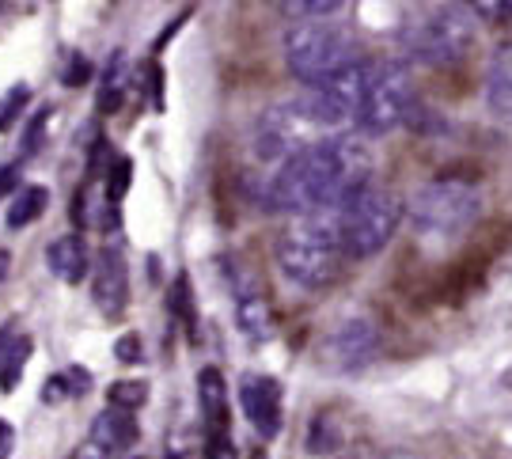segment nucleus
Segmentation results:
<instances>
[{"mask_svg":"<svg viewBox=\"0 0 512 459\" xmlns=\"http://www.w3.org/2000/svg\"><path fill=\"white\" fill-rule=\"evenodd\" d=\"M399 46L418 65H456L475 46V12L463 4L418 8L399 31Z\"/></svg>","mask_w":512,"mask_h":459,"instance_id":"3","label":"nucleus"},{"mask_svg":"<svg viewBox=\"0 0 512 459\" xmlns=\"http://www.w3.org/2000/svg\"><path fill=\"white\" fill-rule=\"evenodd\" d=\"M92 80V61L84 54H69V65H65V73H61V84L65 88H80V84H88Z\"/></svg>","mask_w":512,"mask_h":459,"instance_id":"25","label":"nucleus"},{"mask_svg":"<svg viewBox=\"0 0 512 459\" xmlns=\"http://www.w3.org/2000/svg\"><path fill=\"white\" fill-rule=\"evenodd\" d=\"M342 448V425L330 414H315V422L308 429V452L311 456H330Z\"/></svg>","mask_w":512,"mask_h":459,"instance_id":"20","label":"nucleus"},{"mask_svg":"<svg viewBox=\"0 0 512 459\" xmlns=\"http://www.w3.org/2000/svg\"><path fill=\"white\" fill-rule=\"evenodd\" d=\"M239 403L247 422L255 425V433L262 441H274L281 433V418H285V406H281V384L274 376H243L239 384Z\"/></svg>","mask_w":512,"mask_h":459,"instance_id":"9","label":"nucleus"},{"mask_svg":"<svg viewBox=\"0 0 512 459\" xmlns=\"http://www.w3.org/2000/svg\"><path fill=\"white\" fill-rule=\"evenodd\" d=\"M167 312L175 319H183V327L190 331V338H198V312H194V289H190V277L179 274L171 281V293H167Z\"/></svg>","mask_w":512,"mask_h":459,"instance_id":"19","label":"nucleus"},{"mask_svg":"<svg viewBox=\"0 0 512 459\" xmlns=\"http://www.w3.org/2000/svg\"><path fill=\"white\" fill-rule=\"evenodd\" d=\"M148 80H152V84H148V88H152V107L164 111V69H160V65H148Z\"/></svg>","mask_w":512,"mask_h":459,"instance_id":"30","label":"nucleus"},{"mask_svg":"<svg viewBox=\"0 0 512 459\" xmlns=\"http://www.w3.org/2000/svg\"><path fill=\"white\" fill-rule=\"evenodd\" d=\"M251 459H270V456H266V448H255V452H251Z\"/></svg>","mask_w":512,"mask_h":459,"instance_id":"37","label":"nucleus"},{"mask_svg":"<svg viewBox=\"0 0 512 459\" xmlns=\"http://www.w3.org/2000/svg\"><path fill=\"white\" fill-rule=\"evenodd\" d=\"M285 61H289V73L308 84V88H319L334 76L357 65L353 57V35L338 19H296L293 27L285 31Z\"/></svg>","mask_w":512,"mask_h":459,"instance_id":"4","label":"nucleus"},{"mask_svg":"<svg viewBox=\"0 0 512 459\" xmlns=\"http://www.w3.org/2000/svg\"><path fill=\"white\" fill-rule=\"evenodd\" d=\"M202 459H239L236 441H232V433H217V437H205V452H202Z\"/></svg>","mask_w":512,"mask_h":459,"instance_id":"28","label":"nucleus"},{"mask_svg":"<svg viewBox=\"0 0 512 459\" xmlns=\"http://www.w3.org/2000/svg\"><path fill=\"white\" fill-rule=\"evenodd\" d=\"M186 19H190V8H186V12H183V16H179V19H171V23H167L164 31H160V38H156V46H152V50H156V54H160V50H164V46H167V42H171V38L179 35V27H183Z\"/></svg>","mask_w":512,"mask_h":459,"instance_id":"33","label":"nucleus"},{"mask_svg":"<svg viewBox=\"0 0 512 459\" xmlns=\"http://www.w3.org/2000/svg\"><path fill=\"white\" fill-rule=\"evenodd\" d=\"M50 114H54V107H42V111H35V118L27 122V129H23V156H35L38 148H42V137H46V126H50Z\"/></svg>","mask_w":512,"mask_h":459,"instance_id":"24","label":"nucleus"},{"mask_svg":"<svg viewBox=\"0 0 512 459\" xmlns=\"http://www.w3.org/2000/svg\"><path fill=\"white\" fill-rule=\"evenodd\" d=\"M346 243L338 209L296 217L277 239V266L300 289H327L346 270Z\"/></svg>","mask_w":512,"mask_h":459,"instance_id":"2","label":"nucleus"},{"mask_svg":"<svg viewBox=\"0 0 512 459\" xmlns=\"http://www.w3.org/2000/svg\"><path fill=\"white\" fill-rule=\"evenodd\" d=\"M114 357L122 361V365H141V357H145V346H141V334H122L118 342H114Z\"/></svg>","mask_w":512,"mask_h":459,"instance_id":"27","label":"nucleus"},{"mask_svg":"<svg viewBox=\"0 0 512 459\" xmlns=\"http://www.w3.org/2000/svg\"><path fill=\"white\" fill-rule=\"evenodd\" d=\"M482 213V194L471 179L440 175L433 183L414 190L410 198V221L425 239H456L463 236Z\"/></svg>","mask_w":512,"mask_h":459,"instance_id":"5","label":"nucleus"},{"mask_svg":"<svg viewBox=\"0 0 512 459\" xmlns=\"http://www.w3.org/2000/svg\"><path fill=\"white\" fill-rule=\"evenodd\" d=\"M338 221H342V243H346L349 258H372L376 251H384L395 228L403 221V198L395 190L368 183L361 194H353L342 209H338Z\"/></svg>","mask_w":512,"mask_h":459,"instance_id":"6","label":"nucleus"},{"mask_svg":"<svg viewBox=\"0 0 512 459\" xmlns=\"http://www.w3.org/2000/svg\"><path fill=\"white\" fill-rule=\"evenodd\" d=\"M129 459H145V456H129Z\"/></svg>","mask_w":512,"mask_h":459,"instance_id":"38","label":"nucleus"},{"mask_svg":"<svg viewBox=\"0 0 512 459\" xmlns=\"http://www.w3.org/2000/svg\"><path fill=\"white\" fill-rule=\"evenodd\" d=\"M486 99L497 118H512V42L497 46L486 69Z\"/></svg>","mask_w":512,"mask_h":459,"instance_id":"15","label":"nucleus"},{"mask_svg":"<svg viewBox=\"0 0 512 459\" xmlns=\"http://www.w3.org/2000/svg\"><path fill=\"white\" fill-rule=\"evenodd\" d=\"M410 111H414V80H410L406 61L391 57V61L368 65V95L361 118H357V129L368 137H384L399 122H406Z\"/></svg>","mask_w":512,"mask_h":459,"instance_id":"7","label":"nucleus"},{"mask_svg":"<svg viewBox=\"0 0 512 459\" xmlns=\"http://www.w3.org/2000/svg\"><path fill=\"white\" fill-rule=\"evenodd\" d=\"M236 319L247 338H270L274 334V308L270 296L255 277H239L236 285Z\"/></svg>","mask_w":512,"mask_h":459,"instance_id":"11","label":"nucleus"},{"mask_svg":"<svg viewBox=\"0 0 512 459\" xmlns=\"http://www.w3.org/2000/svg\"><path fill=\"white\" fill-rule=\"evenodd\" d=\"M65 399H73V387H69V380H65V372L61 376H50L46 384H42V403H65Z\"/></svg>","mask_w":512,"mask_h":459,"instance_id":"29","label":"nucleus"},{"mask_svg":"<svg viewBox=\"0 0 512 459\" xmlns=\"http://www.w3.org/2000/svg\"><path fill=\"white\" fill-rule=\"evenodd\" d=\"M129 183H133V160H129V156H118L114 167L107 171V202H114V205L122 202Z\"/></svg>","mask_w":512,"mask_h":459,"instance_id":"23","label":"nucleus"},{"mask_svg":"<svg viewBox=\"0 0 512 459\" xmlns=\"http://www.w3.org/2000/svg\"><path fill=\"white\" fill-rule=\"evenodd\" d=\"M46 266H50V274H57L65 285H80L84 277L92 274V258H88L84 236L73 232V236L54 239V243L46 247Z\"/></svg>","mask_w":512,"mask_h":459,"instance_id":"12","label":"nucleus"},{"mask_svg":"<svg viewBox=\"0 0 512 459\" xmlns=\"http://www.w3.org/2000/svg\"><path fill=\"white\" fill-rule=\"evenodd\" d=\"M69 459H103V452H99L95 444H84V448H76V452Z\"/></svg>","mask_w":512,"mask_h":459,"instance_id":"35","label":"nucleus"},{"mask_svg":"<svg viewBox=\"0 0 512 459\" xmlns=\"http://www.w3.org/2000/svg\"><path fill=\"white\" fill-rule=\"evenodd\" d=\"M12 448H16V429L0 418V459H12Z\"/></svg>","mask_w":512,"mask_h":459,"instance_id":"34","label":"nucleus"},{"mask_svg":"<svg viewBox=\"0 0 512 459\" xmlns=\"http://www.w3.org/2000/svg\"><path fill=\"white\" fill-rule=\"evenodd\" d=\"M126 99V57L122 50L110 57L107 73H103V84H99V95H95V111L99 114H114Z\"/></svg>","mask_w":512,"mask_h":459,"instance_id":"17","label":"nucleus"},{"mask_svg":"<svg viewBox=\"0 0 512 459\" xmlns=\"http://www.w3.org/2000/svg\"><path fill=\"white\" fill-rule=\"evenodd\" d=\"M19 186V164H4L0 167V202Z\"/></svg>","mask_w":512,"mask_h":459,"instance_id":"31","label":"nucleus"},{"mask_svg":"<svg viewBox=\"0 0 512 459\" xmlns=\"http://www.w3.org/2000/svg\"><path fill=\"white\" fill-rule=\"evenodd\" d=\"M198 403H202L205 437L228 433V387L220 368H202L198 372Z\"/></svg>","mask_w":512,"mask_h":459,"instance_id":"14","label":"nucleus"},{"mask_svg":"<svg viewBox=\"0 0 512 459\" xmlns=\"http://www.w3.org/2000/svg\"><path fill=\"white\" fill-rule=\"evenodd\" d=\"M31 103V84H12L8 92L0 95V133H8V129L19 122V114H23V107Z\"/></svg>","mask_w":512,"mask_h":459,"instance_id":"22","label":"nucleus"},{"mask_svg":"<svg viewBox=\"0 0 512 459\" xmlns=\"http://www.w3.org/2000/svg\"><path fill=\"white\" fill-rule=\"evenodd\" d=\"M46 205H50V190L46 186H19V194L8 205L4 224L8 228H27V224H35L46 213Z\"/></svg>","mask_w":512,"mask_h":459,"instance_id":"16","label":"nucleus"},{"mask_svg":"<svg viewBox=\"0 0 512 459\" xmlns=\"http://www.w3.org/2000/svg\"><path fill=\"white\" fill-rule=\"evenodd\" d=\"M65 380H69V387H73V395H88L92 372H88V368H69V372H65Z\"/></svg>","mask_w":512,"mask_h":459,"instance_id":"32","label":"nucleus"},{"mask_svg":"<svg viewBox=\"0 0 512 459\" xmlns=\"http://www.w3.org/2000/svg\"><path fill=\"white\" fill-rule=\"evenodd\" d=\"M8 262H12V255H8V251H0V281L8 277Z\"/></svg>","mask_w":512,"mask_h":459,"instance_id":"36","label":"nucleus"},{"mask_svg":"<svg viewBox=\"0 0 512 459\" xmlns=\"http://www.w3.org/2000/svg\"><path fill=\"white\" fill-rule=\"evenodd\" d=\"M31 349H35V342L23 334V338H16V342L8 346V353L0 357V391H4V395L16 391V384L23 380V368L31 361Z\"/></svg>","mask_w":512,"mask_h":459,"instance_id":"18","label":"nucleus"},{"mask_svg":"<svg viewBox=\"0 0 512 459\" xmlns=\"http://www.w3.org/2000/svg\"><path fill=\"white\" fill-rule=\"evenodd\" d=\"M92 296L95 308L107 319H122L129 308V270L126 258L118 255L114 247H103L92 266Z\"/></svg>","mask_w":512,"mask_h":459,"instance_id":"10","label":"nucleus"},{"mask_svg":"<svg viewBox=\"0 0 512 459\" xmlns=\"http://www.w3.org/2000/svg\"><path fill=\"white\" fill-rule=\"evenodd\" d=\"M137 437H141V429H137V422L129 418V410H114V406H107V410L92 422V444L103 452V456H122L126 448L137 444Z\"/></svg>","mask_w":512,"mask_h":459,"instance_id":"13","label":"nucleus"},{"mask_svg":"<svg viewBox=\"0 0 512 459\" xmlns=\"http://www.w3.org/2000/svg\"><path fill=\"white\" fill-rule=\"evenodd\" d=\"M148 403V384L145 380H114V384L107 387V406H114V410H141V406Z\"/></svg>","mask_w":512,"mask_h":459,"instance_id":"21","label":"nucleus"},{"mask_svg":"<svg viewBox=\"0 0 512 459\" xmlns=\"http://www.w3.org/2000/svg\"><path fill=\"white\" fill-rule=\"evenodd\" d=\"M372 175V156L353 137H319L315 145L296 152L277 175L251 183V202L266 213H323L361 194Z\"/></svg>","mask_w":512,"mask_h":459,"instance_id":"1","label":"nucleus"},{"mask_svg":"<svg viewBox=\"0 0 512 459\" xmlns=\"http://www.w3.org/2000/svg\"><path fill=\"white\" fill-rule=\"evenodd\" d=\"M478 19H486V23H509L512 19V0H478L475 8H471Z\"/></svg>","mask_w":512,"mask_h":459,"instance_id":"26","label":"nucleus"},{"mask_svg":"<svg viewBox=\"0 0 512 459\" xmlns=\"http://www.w3.org/2000/svg\"><path fill=\"white\" fill-rule=\"evenodd\" d=\"M376 349H380L376 323L365 315H353V319H342L327 334V365L338 368V372H361L365 365H372Z\"/></svg>","mask_w":512,"mask_h":459,"instance_id":"8","label":"nucleus"}]
</instances>
